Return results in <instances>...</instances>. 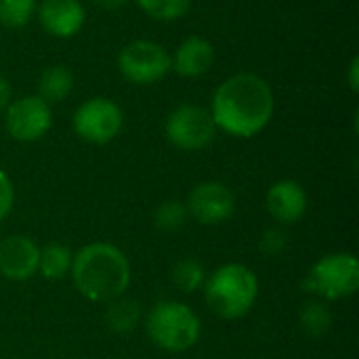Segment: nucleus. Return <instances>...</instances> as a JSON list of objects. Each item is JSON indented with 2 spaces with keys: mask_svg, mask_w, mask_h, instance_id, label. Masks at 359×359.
<instances>
[{
  "mask_svg": "<svg viewBox=\"0 0 359 359\" xmlns=\"http://www.w3.org/2000/svg\"><path fill=\"white\" fill-rule=\"evenodd\" d=\"M187 219H189V212H187L185 202H177V200L162 202L156 208V212H154V225H156V229L166 231V233L181 231L185 227Z\"/></svg>",
  "mask_w": 359,
  "mask_h": 359,
  "instance_id": "aec40b11",
  "label": "nucleus"
},
{
  "mask_svg": "<svg viewBox=\"0 0 359 359\" xmlns=\"http://www.w3.org/2000/svg\"><path fill=\"white\" fill-rule=\"evenodd\" d=\"M101 8H107V11H114V8H120L126 0H95Z\"/></svg>",
  "mask_w": 359,
  "mask_h": 359,
  "instance_id": "bb28decb",
  "label": "nucleus"
},
{
  "mask_svg": "<svg viewBox=\"0 0 359 359\" xmlns=\"http://www.w3.org/2000/svg\"><path fill=\"white\" fill-rule=\"evenodd\" d=\"M299 320H301L303 332L307 337H311V339H322L330 330V326H332V313H330V309L324 303H318V301L305 303L303 309H301Z\"/></svg>",
  "mask_w": 359,
  "mask_h": 359,
  "instance_id": "6ab92c4d",
  "label": "nucleus"
},
{
  "mask_svg": "<svg viewBox=\"0 0 359 359\" xmlns=\"http://www.w3.org/2000/svg\"><path fill=\"white\" fill-rule=\"evenodd\" d=\"M137 4L154 19L172 21L187 13V8L191 6V0H137Z\"/></svg>",
  "mask_w": 359,
  "mask_h": 359,
  "instance_id": "412c9836",
  "label": "nucleus"
},
{
  "mask_svg": "<svg viewBox=\"0 0 359 359\" xmlns=\"http://www.w3.org/2000/svg\"><path fill=\"white\" fill-rule=\"evenodd\" d=\"M15 204V187L4 170H0V223L8 217Z\"/></svg>",
  "mask_w": 359,
  "mask_h": 359,
  "instance_id": "b1692460",
  "label": "nucleus"
},
{
  "mask_svg": "<svg viewBox=\"0 0 359 359\" xmlns=\"http://www.w3.org/2000/svg\"><path fill=\"white\" fill-rule=\"evenodd\" d=\"M185 206L189 217L196 219L198 223L219 225L231 219L236 210V196L227 185L219 181H206L191 189Z\"/></svg>",
  "mask_w": 359,
  "mask_h": 359,
  "instance_id": "9d476101",
  "label": "nucleus"
},
{
  "mask_svg": "<svg viewBox=\"0 0 359 359\" xmlns=\"http://www.w3.org/2000/svg\"><path fill=\"white\" fill-rule=\"evenodd\" d=\"M11 103V86L4 78H0V111H4Z\"/></svg>",
  "mask_w": 359,
  "mask_h": 359,
  "instance_id": "393cba45",
  "label": "nucleus"
},
{
  "mask_svg": "<svg viewBox=\"0 0 359 359\" xmlns=\"http://www.w3.org/2000/svg\"><path fill=\"white\" fill-rule=\"evenodd\" d=\"M124 124L122 109L103 97H95L86 103H82L74 114V130L80 139L88 143H109Z\"/></svg>",
  "mask_w": 359,
  "mask_h": 359,
  "instance_id": "6e6552de",
  "label": "nucleus"
},
{
  "mask_svg": "<svg viewBox=\"0 0 359 359\" xmlns=\"http://www.w3.org/2000/svg\"><path fill=\"white\" fill-rule=\"evenodd\" d=\"M139 322H141V305L137 301L118 297L107 303L105 324L109 326V330L118 334H130L137 330Z\"/></svg>",
  "mask_w": 359,
  "mask_h": 359,
  "instance_id": "2eb2a0df",
  "label": "nucleus"
},
{
  "mask_svg": "<svg viewBox=\"0 0 359 359\" xmlns=\"http://www.w3.org/2000/svg\"><path fill=\"white\" fill-rule=\"evenodd\" d=\"M118 67L135 84H154L170 72L172 59L164 46L149 40H135L120 50Z\"/></svg>",
  "mask_w": 359,
  "mask_h": 359,
  "instance_id": "423d86ee",
  "label": "nucleus"
},
{
  "mask_svg": "<svg viewBox=\"0 0 359 359\" xmlns=\"http://www.w3.org/2000/svg\"><path fill=\"white\" fill-rule=\"evenodd\" d=\"M76 290L93 303H109L130 286V263L126 255L109 242H90L82 246L69 269Z\"/></svg>",
  "mask_w": 359,
  "mask_h": 359,
  "instance_id": "f03ea898",
  "label": "nucleus"
},
{
  "mask_svg": "<svg viewBox=\"0 0 359 359\" xmlns=\"http://www.w3.org/2000/svg\"><path fill=\"white\" fill-rule=\"evenodd\" d=\"M40 246L21 233L0 240V276L11 282H27L38 273Z\"/></svg>",
  "mask_w": 359,
  "mask_h": 359,
  "instance_id": "9b49d317",
  "label": "nucleus"
},
{
  "mask_svg": "<svg viewBox=\"0 0 359 359\" xmlns=\"http://www.w3.org/2000/svg\"><path fill=\"white\" fill-rule=\"evenodd\" d=\"M358 69H359V59L358 57H353V61H351V67H349V84H351V88H353V90H358L359 88Z\"/></svg>",
  "mask_w": 359,
  "mask_h": 359,
  "instance_id": "a878e982",
  "label": "nucleus"
},
{
  "mask_svg": "<svg viewBox=\"0 0 359 359\" xmlns=\"http://www.w3.org/2000/svg\"><path fill=\"white\" fill-rule=\"evenodd\" d=\"M259 248L263 255L267 257H280L286 248H288V233L276 225L271 229H267L263 236H261V242H259Z\"/></svg>",
  "mask_w": 359,
  "mask_h": 359,
  "instance_id": "5701e85b",
  "label": "nucleus"
},
{
  "mask_svg": "<svg viewBox=\"0 0 359 359\" xmlns=\"http://www.w3.org/2000/svg\"><path fill=\"white\" fill-rule=\"evenodd\" d=\"M206 278H208V273H206L204 265L198 259H191V257L177 261L172 271H170V280L181 292H198V290H202Z\"/></svg>",
  "mask_w": 359,
  "mask_h": 359,
  "instance_id": "a211bd4d",
  "label": "nucleus"
},
{
  "mask_svg": "<svg viewBox=\"0 0 359 359\" xmlns=\"http://www.w3.org/2000/svg\"><path fill=\"white\" fill-rule=\"evenodd\" d=\"M305 292L326 301L353 297L359 288V261L351 252H332L322 257L303 280Z\"/></svg>",
  "mask_w": 359,
  "mask_h": 359,
  "instance_id": "39448f33",
  "label": "nucleus"
},
{
  "mask_svg": "<svg viewBox=\"0 0 359 359\" xmlns=\"http://www.w3.org/2000/svg\"><path fill=\"white\" fill-rule=\"evenodd\" d=\"M74 86V76L67 67L63 65H50L46 67L40 78H38V90H40V99L48 101H63Z\"/></svg>",
  "mask_w": 359,
  "mask_h": 359,
  "instance_id": "f3484780",
  "label": "nucleus"
},
{
  "mask_svg": "<svg viewBox=\"0 0 359 359\" xmlns=\"http://www.w3.org/2000/svg\"><path fill=\"white\" fill-rule=\"evenodd\" d=\"M36 0H0V23L8 27L25 25L34 15Z\"/></svg>",
  "mask_w": 359,
  "mask_h": 359,
  "instance_id": "4be33fe9",
  "label": "nucleus"
},
{
  "mask_svg": "<svg viewBox=\"0 0 359 359\" xmlns=\"http://www.w3.org/2000/svg\"><path fill=\"white\" fill-rule=\"evenodd\" d=\"M265 202H267V212L278 225H292L301 221L309 206V198L303 185L290 179L271 185Z\"/></svg>",
  "mask_w": 359,
  "mask_h": 359,
  "instance_id": "f8f14e48",
  "label": "nucleus"
},
{
  "mask_svg": "<svg viewBox=\"0 0 359 359\" xmlns=\"http://www.w3.org/2000/svg\"><path fill=\"white\" fill-rule=\"evenodd\" d=\"M208 309L223 320L244 318L259 299V278L242 263H227L215 269L204 282Z\"/></svg>",
  "mask_w": 359,
  "mask_h": 359,
  "instance_id": "7ed1b4c3",
  "label": "nucleus"
},
{
  "mask_svg": "<svg viewBox=\"0 0 359 359\" xmlns=\"http://www.w3.org/2000/svg\"><path fill=\"white\" fill-rule=\"evenodd\" d=\"M217 135V124L200 105H181L177 107L166 122V137L168 141L185 151L204 149L212 143Z\"/></svg>",
  "mask_w": 359,
  "mask_h": 359,
  "instance_id": "0eeeda50",
  "label": "nucleus"
},
{
  "mask_svg": "<svg viewBox=\"0 0 359 359\" xmlns=\"http://www.w3.org/2000/svg\"><path fill=\"white\" fill-rule=\"evenodd\" d=\"M84 6L80 0H42L40 23L57 38H69L84 25Z\"/></svg>",
  "mask_w": 359,
  "mask_h": 359,
  "instance_id": "ddd939ff",
  "label": "nucleus"
},
{
  "mask_svg": "<svg viewBox=\"0 0 359 359\" xmlns=\"http://www.w3.org/2000/svg\"><path fill=\"white\" fill-rule=\"evenodd\" d=\"M145 330L156 347L170 353H181L200 341L202 324L189 305L179 301H162L149 309Z\"/></svg>",
  "mask_w": 359,
  "mask_h": 359,
  "instance_id": "20e7f679",
  "label": "nucleus"
},
{
  "mask_svg": "<svg viewBox=\"0 0 359 359\" xmlns=\"http://www.w3.org/2000/svg\"><path fill=\"white\" fill-rule=\"evenodd\" d=\"M212 61H215L212 44L204 38L191 36L177 48L172 67L177 74H181L185 78H196V76L206 74L210 69Z\"/></svg>",
  "mask_w": 359,
  "mask_h": 359,
  "instance_id": "4468645a",
  "label": "nucleus"
},
{
  "mask_svg": "<svg viewBox=\"0 0 359 359\" xmlns=\"http://www.w3.org/2000/svg\"><path fill=\"white\" fill-rule=\"evenodd\" d=\"M276 109L269 84L257 74H236L227 78L212 97V120L217 128L231 137H255L261 133Z\"/></svg>",
  "mask_w": 359,
  "mask_h": 359,
  "instance_id": "f257e3e1",
  "label": "nucleus"
},
{
  "mask_svg": "<svg viewBox=\"0 0 359 359\" xmlns=\"http://www.w3.org/2000/svg\"><path fill=\"white\" fill-rule=\"evenodd\" d=\"M72 259L74 252L59 242H50L44 248H40V261H38V271L44 280H63L69 276L72 269Z\"/></svg>",
  "mask_w": 359,
  "mask_h": 359,
  "instance_id": "dca6fc26",
  "label": "nucleus"
},
{
  "mask_svg": "<svg viewBox=\"0 0 359 359\" xmlns=\"http://www.w3.org/2000/svg\"><path fill=\"white\" fill-rule=\"evenodd\" d=\"M4 111H6L4 124H6L8 135L23 143L44 137L53 124L50 107L38 95L21 97V99L8 103V107Z\"/></svg>",
  "mask_w": 359,
  "mask_h": 359,
  "instance_id": "1a4fd4ad",
  "label": "nucleus"
}]
</instances>
